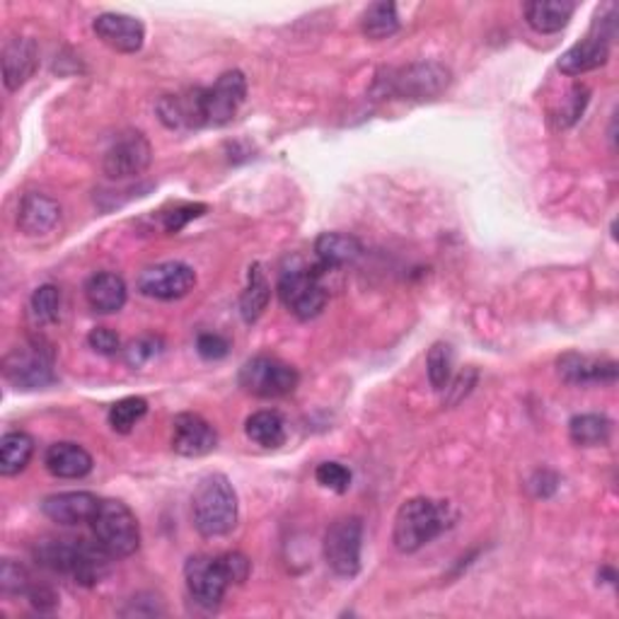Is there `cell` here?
Returning a JSON list of instances; mask_svg holds the SVG:
<instances>
[{"label":"cell","instance_id":"cell-1","mask_svg":"<svg viewBox=\"0 0 619 619\" xmlns=\"http://www.w3.org/2000/svg\"><path fill=\"white\" fill-rule=\"evenodd\" d=\"M32 555H35L39 567L53 573H63V576L73 579L77 585H85V588H93L107 576L109 559H112L97 539L90 542L61 537L39 539Z\"/></svg>","mask_w":619,"mask_h":619},{"label":"cell","instance_id":"cell-34","mask_svg":"<svg viewBox=\"0 0 619 619\" xmlns=\"http://www.w3.org/2000/svg\"><path fill=\"white\" fill-rule=\"evenodd\" d=\"M588 97H591L588 87H585V85H573L571 90H569V95H567V99H563V105L555 112L557 129H569V126L576 124V121L583 114L585 105H588Z\"/></svg>","mask_w":619,"mask_h":619},{"label":"cell","instance_id":"cell-40","mask_svg":"<svg viewBox=\"0 0 619 619\" xmlns=\"http://www.w3.org/2000/svg\"><path fill=\"white\" fill-rule=\"evenodd\" d=\"M196 351L198 356H204L206 361H218L228 356L230 344L228 339H223L220 335H202L196 339Z\"/></svg>","mask_w":619,"mask_h":619},{"label":"cell","instance_id":"cell-5","mask_svg":"<svg viewBox=\"0 0 619 619\" xmlns=\"http://www.w3.org/2000/svg\"><path fill=\"white\" fill-rule=\"evenodd\" d=\"M95 539L112 559H126L136 555L141 545V527L131 508L124 501L107 499L99 503L93 518Z\"/></svg>","mask_w":619,"mask_h":619},{"label":"cell","instance_id":"cell-26","mask_svg":"<svg viewBox=\"0 0 619 619\" xmlns=\"http://www.w3.org/2000/svg\"><path fill=\"white\" fill-rule=\"evenodd\" d=\"M35 456V440L25 430H10L0 440V474L15 477L32 462Z\"/></svg>","mask_w":619,"mask_h":619},{"label":"cell","instance_id":"cell-39","mask_svg":"<svg viewBox=\"0 0 619 619\" xmlns=\"http://www.w3.org/2000/svg\"><path fill=\"white\" fill-rule=\"evenodd\" d=\"M87 344H90L93 351L102 353V356H117L121 351V339L117 331L109 327H95L90 335H87Z\"/></svg>","mask_w":619,"mask_h":619},{"label":"cell","instance_id":"cell-3","mask_svg":"<svg viewBox=\"0 0 619 619\" xmlns=\"http://www.w3.org/2000/svg\"><path fill=\"white\" fill-rule=\"evenodd\" d=\"M194 525L204 537L228 535L238 525V494L226 474H208L192 496Z\"/></svg>","mask_w":619,"mask_h":619},{"label":"cell","instance_id":"cell-41","mask_svg":"<svg viewBox=\"0 0 619 619\" xmlns=\"http://www.w3.org/2000/svg\"><path fill=\"white\" fill-rule=\"evenodd\" d=\"M223 557V563L228 569V576L232 583H245L250 576V569L252 563L245 555H240V551H228V555H220Z\"/></svg>","mask_w":619,"mask_h":619},{"label":"cell","instance_id":"cell-2","mask_svg":"<svg viewBox=\"0 0 619 619\" xmlns=\"http://www.w3.org/2000/svg\"><path fill=\"white\" fill-rule=\"evenodd\" d=\"M450 521V506L446 501H434L426 496L409 499L395 515V547L404 555H414L444 533Z\"/></svg>","mask_w":619,"mask_h":619},{"label":"cell","instance_id":"cell-28","mask_svg":"<svg viewBox=\"0 0 619 619\" xmlns=\"http://www.w3.org/2000/svg\"><path fill=\"white\" fill-rule=\"evenodd\" d=\"M612 436V422L605 414H579L569 422V438L581 448L605 446Z\"/></svg>","mask_w":619,"mask_h":619},{"label":"cell","instance_id":"cell-25","mask_svg":"<svg viewBox=\"0 0 619 619\" xmlns=\"http://www.w3.org/2000/svg\"><path fill=\"white\" fill-rule=\"evenodd\" d=\"M315 252L323 269H339L356 262L363 254V245L359 238L347 235V232H323L315 242Z\"/></svg>","mask_w":619,"mask_h":619},{"label":"cell","instance_id":"cell-4","mask_svg":"<svg viewBox=\"0 0 619 619\" xmlns=\"http://www.w3.org/2000/svg\"><path fill=\"white\" fill-rule=\"evenodd\" d=\"M452 81L450 71L444 63L422 61L409 63L402 69H387L375 81V93L380 97H402V99H434L448 90Z\"/></svg>","mask_w":619,"mask_h":619},{"label":"cell","instance_id":"cell-6","mask_svg":"<svg viewBox=\"0 0 619 619\" xmlns=\"http://www.w3.org/2000/svg\"><path fill=\"white\" fill-rule=\"evenodd\" d=\"M298 380H301L298 371L289 366V363H283L274 356L250 359L238 375L242 390L254 397H264V400L291 395L298 387Z\"/></svg>","mask_w":619,"mask_h":619},{"label":"cell","instance_id":"cell-18","mask_svg":"<svg viewBox=\"0 0 619 619\" xmlns=\"http://www.w3.org/2000/svg\"><path fill=\"white\" fill-rule=\"evenodd\" d=\"M61 206L57 198L41 192H27L17 208V226L25 235H47L59 226Z\"/></svg>","mask_w":619,"mask_h":619},{"label":"cell","instance_id":"cell-22","mask_svg":"<svg viewBox=\"0 0 619 619\" xmlns=\"http://www.w3.org/2000/svg\"><path fill=\"white\" fill-rule=\"evenodd\" d=\"M126 281L114 271H99L85 283V301L95 313L112 315L126 305Z\"/></svg>","mask_w":619,"mask_h":619},{"label":"cell","instance_id":"cell-23","mask_svg":"<svg viewBox=\"0 0 619 619\" xmlns=\"http://www.w3.org/2000/svg\"><path fill=\"white\" fill-rule=\"evenodd\" d=\"M44 468L59 480H83L93 472V456L77 444H53L44 456Z\"/></svg>","mask_w":619,"mask_h":619},{"label":"cell","instance_id":"cell-42","mask_svg":"<svg viewBox=\"0 0 619 619\" xmlns=\"http://www.w3.org/2000/svg\"><path fill=\"white\" fill-rule=\"evenodd\" d=\"M27 598L29 603L37 607V610H51V607H57L59 598H57V593H53L49 585H37V583H32V588L27 593Z\"/></svg>","mask_w":619,"mask_h":619},{"label":"cell","instance_id":"cell-31","mask_svg":"<svg viewBox=\"0 0 619 619\" xmlns=\"http://www.w3.org/2000/svg\"><path fill=\"white\" fill-rule=\"evenodd\" d=\"M148 412V402L143 397H124L117 404L109 409V426H112L117 434H131L134 426L141 422Z\"/></svg>","mask_w":619,"mask_h":619},{"label":"cell","instance_id":"cell-8","mask_svg":"<svg viewBox=\"0 0 619 619\" xmlns=\"http://www.w3.org/2000/svg\"><path fill=\"white\" fill-rule=\"evenodd\" d=\"M3 375L17 390H44L57 383L53 353L41 344H22L3 359Z\"/></svg>","mask_w":619,"mask_h":619},{"label":"cell","instance_id":"cell-12","mask_svg":"<svg viewBox=\"0 0 619 619\" xmlns=\"http://www.w3.org/2000/svg\"><path fill=\"white\" fill-rule=\"evenodd\" d=\"M153 148L141 131H126L114 138L102 158V170L109 180H131L150 168Z\"/></svg>","mask_w":619,"mask_h":619},{"label":"cell","instance_id":"cell-10","mask_svg":"<svg viewBox=\"0 0 619 619\" xmlns=\"http://www.w3.org/2000/svg\"><path fill=\"white\" fill-rule=\"evenodd\" d=\"M184 581L192 598L202 607H206V610H216V607L223 603L228 585L232 583L223 557L208 555H196L186 559Z\"/></svg>","mask_w":619,"mask_h":619},{"label":"cell","instance_id":"cell-33","mask_svg":"<svg viewBox=\"0 0 619 619\" xmlns=\"http://www.w3.org/2000/svg\"><path fill=\"white\" fill-rule=\"evenodd\" d=\"M29 307H32V315H35L37 323H41V325L57 323L59 313H61V291L51 283L39 286L35 295H32Z\"/></svg>","mask_w":619,"mask_h":619},{"label":"cell","instance_id":"cell-21","mask_svg":"<svg viewBox=\"0 0 619 619\" xmlns=\"http://www.w3.org/2000/svg\"><path fill=\"white\" fill-rule=\"evenodd\" d=\"M202 90L204 87H194V90L182 93V95H165L158 102V114H160L162 124L168 129L204 126Z\"/></svg>","mask_w":619,"mask_h":619},{"label":"cell","instance_id":"cell-27","mask_svg":"<svg viewBox=\"0 0 619 619\" xmlns=\"http://www.w3.org/2000/svg\"><path fill=\"white\" fill-rule=\"evenodd\" d=\"M269 298H271V286L267 281V276H264L259 264H254L250 267L247 274V289L242 291L240 298V315L245 323H257V319L264 315V310L269 305Z\"/></svg>","mask_w":619,"mask_h":619},{"label":"cell","instance_id":"cell-9","mask_svg":"<svg viewBox=\"0 0 619 619\" xmlns=\"http://www.w3.org/2000/svg\"><path fill=\"white\" fill-rule=\"evenodd\" d=\"M323 267L286 271L279 281V298L298 319H313L327 305V289L323 286Z\"/></svg>","mask_w":619,"mask_h":619},{"label":"cell","instance_id":"cell-13","mask_svg":"<svg viewBox=\"0 0 619 619\" xmlns=\"http://www.w3.org/2000/svg\"><path fill=\"white\" fill-rule=\"evenodd\" d=\"M196 286V274L184 262H162L143 269L138 276V291L155 301H180Z\"/></svg>","mask_w":619,"mask_h":619},{"label":"cell","instance_id":"cell-20","mask_svg":"<svg viewBox=\"0 0 619 619\" xmlns=\"http://www.w3.org/2000/svg\"><path fill=\"white\" fill-rule=\"evenodd\" d=\"M39 69V47L35 39H13L3 51V83L10 93L20 90Z\"/></svg>","mask_w":619,"mask_h":619},{"label":"cell","instance_id":"cell-29","mask_svg":"<svg viewBox=\"0 0 619 619\" xmlns=\"http://www.w3.org/2000/svg\"><path fill=\"white\" fill-rule=\"evenodd\" d=\"M363 35L373 41H380L397 35L400 29V15H397V5L390 0H380V3L368 5L366 13L361 17Z\"/></svg>","mask_w":619,"mask_h":619},{"label":"cell","instance_id":"cell-24","mask_svg":"<svg viewBox=\"0 0 619 619\" xmlns=\"http://www.w3.org/2000/svg\"><path fill=\"white\" fill-rule=\"evenodd\" d=\"M576 13V3L571 0H533L525 5V20L539 35H555L569 25Z\"/></svg>","mask_w":619,"mask_h":619},{"label":"cell","instance_id":"cell-7","mask_svg":"<svg viewBox=\"0 0 619 619\" xmlns=\"http://www.w3.org/2000/svg\"><path fill=\"white\" fill-rule=\"evenodd\" d=\"M361 547H363V523L361 518H339L329 525L325 535V561L327 567L341 579H353L361 571Z\"/></svg>","mask_w":619,"mask_h":619},{"label":"cell","instance_id":"cell-11","mask_svg":"<svg viewBox=\"0 0 619 619\" xmlns=\"http://www.w3.org/2000/svg\"><path fill=\"white\" fill-rule=\"evenodd\" d=\"M247 97V77L240 71H228L218 77L214 87L202 90L204 126H223L238 114Z\"/></svg>","mask_w":619,"mask_h":619},{"label":"cell","instance_id":"cell-35","mask_svg":"<svg viewBox=\"0 0 619 619\" xmlns=\"http://www.w3.org/2000/svg\"><path fill=\"white\" fill-rule=\"evenodd\" d=\"M206 211H208L206 204H177V206L168 208V211H160L162 230L170 232V235H174V232L184 230L186 226L192 223V220L202 218Z\"/></svg>","mask_w":619,"mask_h":619},{"label":"cell","instance_id":"cell-16","mask_svg":"<svg viewBox=\"0 0 619 619\" xmlns=\"http://www.w3.org/2000/svg\"><path fill=\"white\" fill-rule=\"evenodd\" d=\"M99 503L102 501L90 491H63L47 496V499L41 501V513L53 523L73 527V525L93 523Z\"/></svg>","mask_w":619,"mask_h":619},{"label":"cell","instance_id":"cell-17","mask_svg":"<svg viewBox=\"0 0 619 619\" xmlns=\"http://www.w3.org/2000/svg\"><path fill=\"white\" fill-rule=\"evenodd\" d=\"M557 371L569 385H612L617 380V363L610 359H593L569 351L557 361Z\"/></svg>","mask_w":619,"mask_h":619},{"label":"cell","instance_id":"cell-15","mask_svg":"<svg viewBox=\"0 0 619 619\" xmlns=\"http://www.w3.org/2000/svg\"><path fill=\"white\" fill-rule=\"evenodd\" d=\"M216 428L198 414H180L172 422V450L182 458H202L216 450Z\"/></svg>","mask_w":619,"mask_h":619},{"label":"cell","instance_id":"cell-37","mask_svg":"<svg viewBox=\"0 0 619 619\" xmlns=\"http://www.w3.org/2000/svg\"><path fill=\"white\" fill-rule=\"evenodd\" d=\"M315 480H317V484H323L325 489H329V491L347 494L349 486H351V472L341 462H323L315 470Z\"/></svg>","mask_w":619,"mask_h":619},{"label":"cell","instance_id":"cell-32","mask_svg":"<svg viewBox=\"0 0 619 619\" xmlns=\"http://www.w3.org/2000/svg\"><path fill=\"white\" fill-rule=\"evenodd\" d=\"M426 371H428V383L434 390H446L452 378V349L450 344H438L430 347L428 359H426Z\"/></svg>","mask_w":619,"mask_h":619},{"label":"cell","instance_id":"cell-19","mask_svg":"<svg viewBox=\"0 0 619 619\" xmlns=\"http://www.w3.org/2000/svg\"><path fill=\"white\" fill-rule=\"evenodd\" d=\"M607 59H610V41L603 39L598 32L591 29L588 37L581 39L579 44H573L569 51L561 53L557 65L563 75L573 77L600 69V65L607 63Z\"/></svg>","mask_w":619,"mask_h":619},{"label":"cell","instance_id":"cell-30","mask_svg":"<svg viewBox=\"0 0 619 619\" xmlns=\"http://www.w3.org/2000/svg\"><path fill=\"white\" fill-rule=\"evenodd\" d=\"M250 440L262 448H279L286 444V424L279 412H257L247 418Z\"/></svg>","mask_w":619,"mask_h":619},{"label":"cell","instance_id":"cell-14","mask_svg":"<svg viewBox=\"0 0 619 619\" xmlns=\"http://www.w3.org/2000/svg\"><path fill=\"white\" fill-rule=\"evenodd\" d=\"M93 32L109 49L119 53H136L146 41V27L138 17L124 13H102L93 22Z\"/></svg>","mask_w":619,"mask_h":619},{"label":"cell","instance_id":"cell-36","mask_svg":"<svg viewBox=\"0 0 619 619\" xmlns=\"http://www.w3.org/2000/svg\"><path fill=\"white\" fill-rule=\"evenodd\" d=\"M32 583L35 581H32L25 567H20V563L10 559L3 561V567H0V588H3L5 595H27Z\"/></svg>","mask_w":619,"mask_h":619},{"label":"cell","instance_id":"cell-38","mask_svg":"<svg viewBox=\"0 0 619 619\" xmlns=\"http://www.w3.org/2000/svg\"><path fill=\"white\" fill-rule=\"evenodd\" d=\"M162 351V341L158 337H141L138 341H131L126 349V363L131 368H141L143 363L158 356Z\"/></svg>","mask_w":619,"mask_h":619}]
</instances>
